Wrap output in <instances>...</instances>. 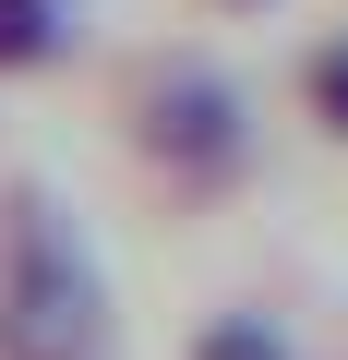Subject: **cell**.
Masks as SVG:
<instances>
[{"label":"cell","mask_w":348,"mask_h":360,"mask_svg":"<svg viewBox=\"0 0 348 360\" xmlns=\"http://www.w3.org/2000/svg\"><path fill=\"white\" fill-rule=\"evenodd\" d=\"M72 60V0H0V84H37Z\"/></svg>","instance_id":"4"},{"label":"cell","mask_w":348,"mask_h":360,"mask_svg":"<svg viewBox=\"0 0 348 360\" xmlns=\"http://www.w3.org/2000/svg\"><path fill=\"white\" fill-rule=\"evenodd\" d=\"M96 120H108L120 168L168 217H217V205H240L264 180V96L217 49H168V37L120 49L96 72Z\"/></svg>","instance_id":"1"},{"label":"cell","mask_w":348,"mask_h":360,"mask_svg":"<svg viewBox=\"0 0 348 360\" xmlns=\"http://www.w3.org/2000/svg\"><path fill=\"white\" fill-rule=\"evenodd\" d=\"M0 360H120L108 264L37 168H0Z\"/></svg>","instance_id":"2"},{"label":"cell","mask_w":348,"mask_h":360,"mask_svg":"<svg viewBox=\"0 0 348 360\" xmlns=\"http://www.w3.org/2000/svg\"><path fill=\"white\" fill-rule=\"evenodd\" d=\"M288 120H300L312 144H336V156H348V25L300 37V60H288Z\"/></svg>","instance_id":"3"},{"label":"cell","mask_w":348,"mask_h":360,"mask_svg":"<svg viewBox=\"0 0 348 360\" xmlns=\"http://www.w3.org/2000/svg\"><path fill=\"white\" fill-rule=\"evenodd\" d=\"M181 360H300V336H288L264 300H217V312L181 336Z\"/></svg>","instance_id":"5"},{"label":"cell","mask_w":348,"mask_h":360,"mask_svg":"<svg viewBox=\"0 0 348 360\" xmlns=\"http://www.w3.org/2000/svg\"><path fill=\"white\" fill-rule=\"evenodd\" d=\"M193 13H276V0H193Z\"/></svg>","instance_id":"6"}]
</instances>
